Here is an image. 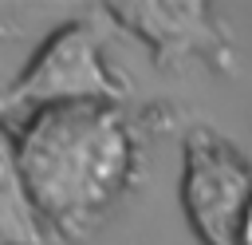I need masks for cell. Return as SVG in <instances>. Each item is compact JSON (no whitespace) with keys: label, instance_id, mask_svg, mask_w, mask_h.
Returning <instances> with one entry per match:
<instances>
[{"label":"cell","instance_id":"obj_1","mask_svg":"<svg viewBox=\"0 0 252 245\" xmlns=\"http://www.w3.org/2000/svg\"><path fill=\"white\" fill-rule=\"evenodd\" d=\"M16 142L35 213L55 237H87L138 174V138L118 103L32 111Z\"/></svg>","mask_w":252,"mask_h":245},{"label":"cell","instance_id":"obj_2","mask_svg":"<svg viewBox=\"0 0 252 245\" xmlns=\"http://www.w3.org/2000/svg\"><path fill=\"white\" fill-rule=\"evenodd\" d=\"M118 99H122V79L106 63L102 43L87 20H67L51 28L4 95V103L28 107V115L43 107L118 103Z\"/></svg>","mask_w":252,"mask_h":245},{"label":"cell","instance_id":"obj_3","mask_svg":"<svg viewBox=\"0 0 252 245\" xmlns=\"http://www.w3.org/2000/svg\"><path fill=\"white\" fill-rule=\"evenodd\" d=\"M181 209L201 245H240V221L252 205V166L244 154L197 126L181 150Z\"/></svg>","mask_w":252,"mask_h":245},{"label":"cell","instance_id":"obj_4","mask_svg":"<svg viewBox=\"0 0 252 245\" xmlns=\"http://www.w3.org/2000/svg\"><path fill=\"white\" fill-rule=\"evenodd\" d=\"M106 16L130 28L161 67L185 59H224V24L205 0H114Z\"/></svg>","mask_w":252,"mask_h":245},{"label":"cell","instance_id":"obj_5","mask_svg":"<svg viewBox=\"0 0 252 245\" xmlns=\"http://www.w3.org/2000/svg\"><path fill=\"white\" fill-rule=\"evenodd\" d=\"M47 229L24 182L16 130L0 119V245H43Z\"/></svg>","mask_w":252,"mask_h":245},{"label":"cell","instance_id":"obj_6","mask_svg":"<svg viewBox=\"0 0 252 245\" xmlns=\"http://www.w3.org/2000/svg\"><path fill=\"white\" fill-rule=\"evenodd\" d=\"M240 245H252V205H248V213L240 221Z\"/></svg>","mask_w":252,"mask_h":245}]
</instances>
